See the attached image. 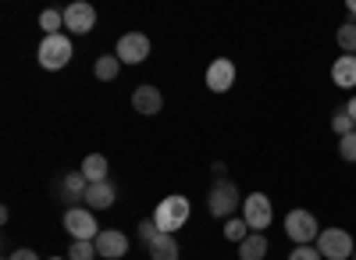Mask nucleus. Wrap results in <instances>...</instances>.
Returning <instances> with one entry per match:
<instances>
[{"label": "nucleus", "instance_id": "1", "mask_svg": "<svg viewBox=\"0 0 356 260\" xmlns=\"http://www.w3.org/2000/svg\"><path fill=\"white\" fill-rule=\"evenodd\" d=\"M154 221H157L161 232L175 236L178 228L189 221V200L186 196H164L161 204H157V211H154Z\"/></svg>", "mask_w": 356, "mask_h": 260}, {"label": "nucleus", "instance_id": "2", "mask_svg": "<svg viewBox=\"0 0 356 260\" xmlns=\"http://www.w3.org/2000/svg\"><path fill=\"white\" fill-rule=\"evenodd\" d=\"M285 236H289L296 246H314L317 236H321V225H317V218H314L310 211L296 207V211L285 214Z\"/></svg>", "mask_w": 356, "mask_h": 260}, {"label": "nucleus", "instance_id": "3", "mask_svg": "<svg viewBox=\"0 0 356 260\" xmlns=\"http://www.w3.org/2000/svg\"><path fill=\"white\" fill-rule=\"evenodd\" d=\"M40 65L47 68V72H61L68 61H72V36H65V33H57V36H43V43H40Z\"/></svg>", "mask_w": 356, "mask_h": 260}, {"label": "nucleus", "instance_id": "4", "mask_svg": "<svg viewBox=\"0 0 356 260\" xmlns=\"http://www.w3.org/2000/svg\"><path fill=\"white\" fill-rule=\"evenodd\" d=\"M317 250H321L324 260H349L356 253V243L346 228H324L317 236Z\"/></svg>", "mask_w": 356, "mask_h": 260}, {"label": "nucleus", "instance_id": "5", "mask_svg": "<svg viewBox=\"0 0 356 260\" xmlns=\"http://www.w3.org/2000/svg\"><path fill=\"white\" fill-rule=\"evenodd\" d=\"M235 207H239V189L228 179H218L211 186V193H207V211H211V218H232Z\"/></svg>", "mask_w": 356, "mask_h": 260}, {"label": "nucleus", "instance_id": "6", "mask_svg": "<svg viewBox=\"0 0 356 260\" xmlns=\"http://www.w3.org/2000/svg\"><path fill=\"white\" fill-rule=\"evenodd\" d=\"M93 25H97V8L89 4V0H75V4L65 8L68 36H86V33H93Z\"/></svg>", "mask_w": 356, "mask_h": 260}, {"label": "nucleus", "instance_id": "7", "mask_svg": "<svg viewBox=\"0 0 356 260\" xmlns=\"http://www.w3.org/2000/svg\"><path fill=\"white\" fill-rule=\"evenodd\" d=\"M271 200H267L264 193H250L243 200V221L250 225V232H264L267 225H271Z\"/></svg>", "mask_w": 356, "mask_h": 260}, {"label": "nucleus", "instance_id": "8", "mask_svg": "<svg viewBox=\"0 0 356 260\" xmlns=\"http://www.w3.org/2000/svg\"><path fill=\"white\" fill-rule=\"evenodd\" d=\"M65 232H68L72 239H89V243H93V239L100 236L93 211H89V207H68V214H65Z\"/></svg>", "mask_w": 356, "mask_h": 260}, {"label": "nucleus", "instance_id": "9", "mask_svg": "<svg viewBox=\"0 0 356 260\" xmlns=\"http://www.w3.org/2000/svg\"><path fill=\"white\" fill-rule=\"evenodd\" d=\"M114 57L122 65H143L146 57H150V40H146L143 33H125L114 47Z\"/></svg>", "mask_w": 356, "mask_h": 260}, {"label": "nucleus", "instance_id": "10", "mask_svg": "<svg viewBox=\"0 0 356 260\" xmlns=\"http://www.w3.org/2000/svg\"><path fill=\"white\" fill-rule=\"evenodd\" d=\"M232 82H235V65L228 61V57L211 61V68H207V90L211 93H228Z\"/></svg>", "mask_w": 356, "mask_h": 260}, {"label": "nucleus", "instance_id": "11", "mask_svg": "<svg viewBox=\"0 0 356 260\" xmlns=\"http://www.w3.org/2000/svg\"><path fill=\"white\" fill-rule=\"evenodd\" d=\"M93 243H97V253L107 257V260H122L129 253V236L118 232V228H107V232H100Z\"/></svg>", "mask_w": 356, "mask_h": 260}, {"label": "nucleus", "instance_id": "12", "mask_svg": "<svg viewBox=\"0 0 356 260\" xmlns=\"http://www.w3.org/2000/svg\"><path fill=\"white\" fill-rule=\"evenodd\" d=\"M132 107L139 114H157L164 107V97L157 86H136V93H132Z\"/></svg>", "mask_w": 356, "mask_h": 260}, {"label": "nucleus", "instance_id": "13", "mask_svg": "<svg viewBox=\"0 0 356 260\" xmlns=\"http://www.w3.org/2000/svg\"><path fill=\"white\" fill-rule=\"evenodd\" d=\"M114 200H118L114 186H111V182H97V186L86 189V200H82V204H86L89 211H107V207H114Z\"/></svg>", "mask_w": 356, "mask_h": 260}, {"label": "nucleus", "instance_id": "14", "mask_svg": "<svg viewBox=\"0 0 356 260\" xmlns=\"http://www.w3.org/2000/svg\"><path fill=\"white\" fill-rule=\"evenodd\" d=\"M332 79H335V86H342V90H353L356 86V57L342 54L339 61L332 65Z\"/></svg>", "mask_w": 356, "mask_h": 260}, {"label": "nucleus", "instance_id": "15", "mask_svg": "<svg viewBox=\"0 0 356 260\" xmlns=\"http://www.w3.org/2000/svg\"><path fill=\"white\" fill-rule=\"evenodd\" d=\"M82 175H86V182L89 186H97V182H107V157L104 154H89L86 161H82Z\"/></svg>", "mask_w": 356, "mask_h": 260}, {"label": "nucleus", "instance_id": "16", "mask_svg": "<svg viewBox=\"0 0 356 260\" xmlns=\"http://www.w3.org/2000/svg\"><path fill=\"white\" fill-rule=\"evenodd\" d=\"M86 189H89V182H86L82 171H68L65 182H61V196L68 200L72 207H75V200H86Z\"/></svg>", "mask_w": 356, "mask_h": 260}, {"label": "nucleus", "instance_id": "17", "mask_svg": "<svg viewBox=\"0 0 356 260\" xmlns=\"http://www.w3.org/2000/svg\"><path fill=\"white\" fill-rule=\"evenodd\" d=\"M267 257V239L264 232H250L243 243H239V260H264Z\"/></svg>", "mask_w": 356, "mask_h": 260}, {"label": "nucleus", "instance_id": "18", "mask_svg": "<svg viewBox=\"0 0 356 260\" xmlns=\"http://www.w3.org/2000/svg\"><path fill=\"white\" fill-rule=\"evenodd\" d=\"M150 260H178V243H175V236L161 232V236L150 243Z\"/></svg>", "mask_w": 356, "mask_h": 260}, {"label": "nucleus", "instance_id": "19", "mask_svg": "<svg viewBox=\"0 0 356 260\" xmlns=\"http://www.w3.org/2000/svg\"><path fill=\"white\" fill-rule=\"evenodd\" d=\"M118 68H122V61H118L114 54H104V57H97L93 75H97L100 82H114V79H118Z\"/></svg>", "mask_w": 356, "mask_h": 260}, {"label": "nucleus", "instance_id": "20", "mask_svg": "<svg viewBox=\"0 0 356 260\" xmlns=\"http://www.w3.org/2000/svg\"><path fill=\"white\" fill-rule=\"evenodd\" d=\"M93 257H100V253H97V243H89V239H72L68 260H93Z\"/></svg>", "mask_w": 356, "mask_h": 260}, {"label": "nucleus", "instance_id": "21", "mask_svg": "<svg viewBox=\"0 0 356 260\" xmlns=\"http://www.w3.org/2000/svg\"><path fill=\"white\" fill-rule=\"evenodd\" d=\"M335 40H339V47H342L349 57H356V22H346V25H339Z\"/></svg>", "mask_w": 356, "mask_h": 260}, {"label": "nucleus", "instance_id": "22", "mask_svg": "<svg viewBox=\"0 0 356 260\" xmlns=\"http://www.w3.org/2000/svg\"><path fill=\"white\" fill-rule=\"evenodd\" d=\"M246 236H250V225H246L243 218H228V221H225V239H228V243H243Z\"/></svg>", "mask_w": 356, "mask_h": 260}, {"label": "nucleus", "instance_id": "23", "mask_svg": "<svg viewBox=\"0 0 356 260\" xmlns=\"http://www.w3.org/2000/svg\"><path fill=\"white\" fill-rule=\"evenodd\" d=\"M40 25H43V33H47V36H57V29L65 25V11H54V8H47V11L40 15Z\"/></svg>", "mask_w": 356, "mask_h": 260}, {"label": "nucleus", "instance_id": "24", "mask_svg": "<svg viewBox=\"0 0 356 260\" xmlns=\"http://www.w3.org/2000/svg\"><path fill=\"white\" fill-rule=\"evenodd\" d=\"M332 132H339V139H342V136H349V132H356V122L346 114V107L332 114Z\"/></svg>", "mask_w": 356, "mask_h": 260}, {"label": "nucleus", "instance_id": "25", "mask_svg": "<svg viewBox=\"0 0 356 260\" xmlns=\"http://www.w3.org/2000/svg\"><path fill=\"white\" fill-rule=\"evenodd\" d=\"M136 232H139V243H143L146 250H150V243L161 236V228H157V221L150 218V221H139V228H136Z\"/></svg>", "mask_w": 356, "mask_h": 260}, {"label": "nucleus", "instance_id": "26", "mask_svg": "<svg viewBox=\"0 0 356 260\" xmlns=\"http://www.w3.org/2000/svg\"><path fill=\"white\" fill-rule=\"evenodd\" d=\"M339 157L346 164H356V132H349V136L339 139Z\"/></svg>", "mask_w": 356, "mask_h": 260}, {"label": "nucleus", "instance_id": "27", "mask_svg": "<svg viewBox=\"0 0 356 260\" xmlns=\"http://www.w3.org/2000/svg\"><path fill=\"white\" fill-rule=\"evenodd\" d=\"M289 260H324V257H321L317 246H296V250L289 253Z\"/></svg>", "mask_w": 356, "mask_h": 260}, {"label": "nucleus", "instance_id": "28", "mask_svg": "<svg viewBox=\"0 0 356 260\" xmlns=\"http://www.w3.org/2000/svg\"><path fill=\"white\" fill-rule=\"evenodd\" d=\"M8 260H40V257H36L33 250H15V253H11Z\"/></svg>", "mask_w": 356, "mask_h": 260}, {"label": "nucleus", "instance_id": "29", "mask_svg": "<svg viewBox=\"0 0 356 260\" xmlns=\"http://www.w3.org/2000/svg\"><path fill=\"white\" fill-rule=\"evenodd\" d=\"M346 114H349V118L356 122V97H353V100H346Z\"/></svg>", "mask_w": 356, "mask_h": 260}, {"label": "nucleus", "instance_id": "30", "mask_svg": "<svg viewBox=\"0 0 356 260\" xmlns=\"http://www.w3.org/2000/svg\"><path fill=\"white\" fill-rule=\"evenodd\" d=\"M346 8H349V15H356V0H349V4H346Z\"/></svg>", "mask_w": 356, "mask_h": 260}, {"label": "nucleus", "instance_id": "31", "mask_svg": "<svg viewBox=\"0 0 356 260\" xmlns=\"http://www.w3.org/2000/svg\"><path fill=\"white\" fill-rule=\"evenodd\" d=\"M50 260H68V257H50Z\"/></svg>", "mask_w": 356, "mask_h": 260}, {"label": "nucleus", "instance_id": "32", "mask_svg": "<svg viewBox=\"0 0 356 260\" xmlns=\"http://www.w3.org/2000/svg\"><path fill=\"white\" fill-rule=\"evenodd\" d=\"M353 260H356V253H353Z\"/></svg>", "mask_w": 356, "mask_h": 260}]
</instances>
